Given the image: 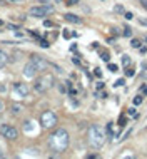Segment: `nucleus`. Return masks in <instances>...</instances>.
<instances>
[{"label":"nucleus","mask_w":147,"mask_h":159,"mask_svg":"<svg viewBox=\"0 0 147 159\" xmlns=\"http://www.w3.org/2000/svg\"><path fill=\"white\" fill-rule=\"evenodd\" d=\"M100 59L102 60H105V62L109 64V59H110V55H109V52H105V50H102L100 52Z\"/></svg>","instance_id":"nucleus-14"},{"label":"nucleus","mask_w":147,"mask_h":159,"mask_svg":"<svg viewBox=\"0 0 147 159\" xmlns=\"http://www.w3.org/2000/svg\"><path fill=\"white\" fill-rule=\"evenodd\" d=\"M124 84H125V80H124V79H117L114 85H116V87H120V85H124Z\"/></svg>","instance_id":"nucleus-20"},{"label":"nucleus","mask_w":147,"mask_h":159,"mask_svg":"<svg viewBox=\"0 0 147 159\" xmlns=\"http://www.w3.org/2000/svg\"><path fill=\"white\" fill-rule=\"evenodd\" d=\"M7 62H9V55H7V52H3L2 49H0V69L5 67Z\"/></svg>","instance_id":"nucleus-11"},{"label":"nucleus","mask_w":147,"mask_h":159,"mask_svg":"<svg viewBox=\"0 0 147 159\" xmlns=\"http://www.w3.org/2000/svg\"><path fill=\"white\" fill-rule=\"evenodd\" d=\"M116 12H124V7H120V5H117V7H116Z\"/></svg>","instance_id":"nucleus-30"},{"label":"nucleus","mask_w":147,"mask_h":159,"mask_svg":"<svg viewBox=\"0 0 147 159\" xmlns=\"http://www.w3.org/2000/svg\"><path fill=\"white\" fill-rule=\"evenodd\" d=\"M52 85H54V75H52V74H45V75L39 77V79L35 80L34 89H35L37 92L44 94V92H47Z\"/></svg>","instance_id":"nucleus-3"},{"label":"nucleus","mask_w":147,"mask_h":159,"mask_svg":"<svg viewBox=\"0 0 147 159\" xmlns=\"http://www.w3.org/2000/svg\"><path fill=\"white\" fill-rule=\"evenodd\" d=\"M142 102V96H137V97H134V105H139Z\"/></svg>","instance_id":"nucleus-19"},{"label":"nucleus","mask_w":147,"mask_h":159,"mask_svg":"<svg viewBox=\"0 0 147 159\" xmlns=\"http://www.w3.org/2000/svg\"><path fill=\"white\" fill-rule=\"evenodd\" d=\"M0 134H2L5 139H10V141H15L19 137V131L10 124H2L0 126Z\"/></svg>","instance_id":"nucleus-6"},{"label":"nucleus","mask_w":147,"mask_h":159,"mask_svg":"<svg viewBox=\"0 0 147 159\" xmlns=\"http://www.w3.org/2000/svg\"><path fill=\"white\" fill-rule=\"evenodd\" d=\"M141 3H142V7H144V9H147V0H141Z\"/></svg>","instance_id":"nucleus-31"},{"label":"nucleus","mask_w":147,"mask_h":159,"mask_svg":"<svg viewBox=\"0 0 147 159\" xmlns=\"http://www.w3.org/2000/svg\"><path fill=\"white\" fill-rule=\"evenodd\" d=\"M129 64H130V57H129V55H122V66L127 67Z\"/></svg>","instance_id":"nucleus-15"},{"label":"nucleus","mask_w":147,"mask_h":159,"mask_svg":"<svg viewBox=\"0 0 147 159\" xmlns=\"http://www.w3.org/2000/svg\"><path fill=\"white\" fill-rule=\"evenodd\" d=\"M125 122H127V119H125L124 116H120L119 117V126H120V127H125Z\"/></svg>","instance_id":"nucleus-17"},{"label":"nucleus","mask_w":147,"mask_h":159,"mask_svg":"<svg viewBox=\"0 0 147 159\" xmlns=\"http://www.w3.org/2000/svg\"><path fill=\"white\" fill-rule=\"evenodd\" d=\"M52 12H54V7L52 5H35L28 10V15H30V17H35V19H44V17H47L48 14H52Z\"/></svg>","instance_id":"nucleus-4"},{"label":"nucleus","mask_w":147,"mask_h":159,"mask_svg":"<svg viewBox=\"0 0 147 159\" xmlns=\"http://www.w3.org/2000/svg\"><path fill=\"white\" fill-rule=\"evenodd\" d=\"M23 131H25V132H32V131H34V122H32V121H27L25 126H23Z\"/></svg>","instance_id":"nucleus-12"},{"label":"nucleus","mask_w":147,"mask_h":159,"mask_svg":"<svg viewBox=\"0 0 147 159\" xmlns=\"http://www.w3.org/2000/svg\"><path fill=\"white\" fill-rule=\"evenodd\" d=\"M64 19L67 20V22H70V24H80V22H82V19L77 17V15H74V14H65Z\"/></svg>","instance_id":"nucleus-10"},{"label":"nucleus","mask_w":147,"mask_h":159,"mask_svg":"<svg viewBox=\"0 0 147 159\" xmlns=\"http://www.w3.org/2000/svg\"><path fill=\"white\" fill-rule=\"evenodd\" d=\"M105 142V132L100 126H90L89 127V144L95 149H100Z\"/></svg>","instance_id":"nucleus-2"},{"label":"nucleus","mask_w":147,"mask_h":159,"mask_svg":"<svg viewBox=\"0 0 147 159\" xmlns=\"http://www.w3.org/2000/svg\"><path fill=\"white\" fill-rule=\"evenodd\" d=\"M75 3H79V0H67V5H75Z\"/></svg>","instance_id":"nucleus-25"},{"label":"nucleus","mask_w":147,"mask_h":159,"mask_svg":"<svg viewBox=\"0 0 147 159\" xmlns=\"http://www.w3.org/2000/svg\"><path fill=\"white\" fill-rule=\"evenodd\" d=\"M144 92H145V94H147V87H144Z\"/></svg>","instance_id":"nucleus-33"},{"label":"nucleus","mask_w":147,"mask_h":159,"mask_svg":"<svg viewBox=\"0 0 147 159\" xmlns=\"http://www.w3.org/2000/svg\"><path fill=\"white\" fill-rule=\"evenodd\" d=\"M12 92H14L15 99H23V97L28 96V85L22 82H15L14 87H12Z\"/></svg>","instance_id":"nucleus-7"},{"label":"nucleus","mask_w":147,"mask_h":159,"mask_svg":"<svg viewBox=\"0 0 147 159\" xmlns=\"http://www.w3.org/2000/svg\"><path fill=\"white\" fill-rule=\"evenodd\" d=\"M130 45H132L134 49H139V47H141V40H137V39H132V40H130Z\"/></svg>","instance_id":"nucleus-16"},{"label":"nucleus","mask_w":147,"mask_h":159,"mask_svg":"<svg viewBox=\"0 0 147 159\" xmlns=\"http://www.w3.org/2000/svg\"><path fill=\"white\" fill-rule=\"evenodd\" d=\"M20 111H23V107L20 104H14V105H12V112H14V114H20Z\"/></svg>","instance_id":"nucleus-13"},{"label":"nucleus","mask_w":147,"mask_h":159,"mask_svg":"<svg viewBox=\"0 0 147 159\" xmlns=\"http://www.w3.org/2000/svg\"><path fill=\"white\" fill-rule=\"evenodd\" d=\"M95 75H97V77H100V75H102V72H100V69H95Z\"/></svg>","instance_id":"nucleus-32"},{"label":"nucleus","mask_w":147,"mask_h":159,"mask_svg":"<svg viewBox=\"0 0 147 159\" xmlns=\"http://www.w3.org/2000/svg\"><path fill=\"white\" fill-rule=\"evenodd\" d=\"M125 74H127V77H132L134 75V69H127V71H125Z\"/></svg>","instance_id":"nucleus-24"},{"label":"nucleus","mask_w":147,"mask_h":159,"mask_svg":"<svg viewBox=\"0 0 147 159\" xmlns=\"http://www.w3.org/2000/svg\"><path fill=\"white\" fill-rule=\"evenodd\" d=\"M69 142H70L69 132L65 131V129H57V131L48 137V148H50V151L60 154L69 148Z\"/></svg>","instance_id":"nucleus-1"},{"label":"nucleus","mask_w":147,"mask_h":159,"mask_svg":"<svg viewBox=\"0 0 147 159\" xmlns=\"http://www.w3.org/2000/svg\"><path fill=\"white\" fill-rule=\"evenodd\" d=\"M40 124H42V127L45 129H50L54 127V126L57 124V116L54 111H45L42 112V116H40Z\"/></svg>","instance_id":"nucleus-5"},{"label":"nucleus","mask_w":147,"mask_h":159,"mask_svg":"<svg viewBox=\"0 0 147 159\" xmlns=\"http://www.w3.org/2000/svg\"><path fill=\"white\" fill-rule=\"evenodd\" d=\"M72 35H74V34H70L69 30H64V37H65V39H70Z\"/></svg>","instance_id":"nucleus-23"},{"label":"nucleus","mask_w":147,"mask_h":159,"mask_svg":"<svg viewBox=\"0 0 147 159\" xmlns=\"http://www.w3.org/2000/svg\"><path fill=\"white\" fill-rule=\"evenodd\" d=\"M132 17H134V15L130 14V12H127V14H125V19H127V20H130V19H132Z\"/></svg>","instance_id":"nucleus-29"},{"label":"nucleus","mask_w":147,"mask_h":159,"mask_svg":"<svg viewBox=\"0 0 147 159\" xmlns=\"http://www.w3.org/2000/svg\"><path fill=\"white\" fill-rule=\"evenodd\" d=\"M129 114H130V116H137V112H136V107L129 109Z\"/></svg>","instance_id":"nucleus-26"},{"label":"nucleus","mask_w":147,"mask_h":159,"mask_svg":"<svg viewBox=\"0 0 147 159\" xmlns=\"http://www.w3.org/2000/svg\"><path fill=\"white\" fill-rule=\"evenodd\" d=\"M37 72H39V71H37V67L32 62L25 64V67H23V75H25V77H35Z\"/></svg>","instance_id":"nucleus-9"},{"label":"nucleus","mask_w":147,"mask_h":159,"mask_svg":"<svg viewBox=\"0 0 147 159\" xmlns=\"http://www.w3.org/2000/svg\"><path fill=\"white\" fill-rule=\"evenodd\" d=\"M137 20H139V24H141V25L147 27V19L145 17H137Z\"/></svg>","instance_id":"nucleus-18"},{"label":"nucleus","mask_w":147,"mask_h":159,"mask_svg":"<svg viewBox=\"0 0 147 159\" xmlns=\"http://www.w3.org/2000/svg\"><path fill=\"white\" fill-rule=\"evenodd\" d=\"M145 42H147V35H145Z\"/></svg>","instance_id":"nucleus-34"},{"label":"nucleus","mask_w":147,"mask_h":159,"mask_svg":"<svg viewBox=\"0 0 147 159\" xmlns=\"http://www.w3.org/2000/svg\"><path fill=\"white\" fill-rule=\"evenodd\" d=\"M124 35H127V37H130V35H132V30H130L129 27H125V28H124Z\"/></svg>","instance_id":"nucleus-22"},{"label":"nucleus","mask_w":147,"mask_h":159,"mask_svg":"<svg viewBox=\"0 0 147 159\" xmlns=\"http://www.w3.org/2000/svg\"><path fill=\"white\" fill-rule=\"evenodd\" d=\"M44 25H45V27H52V25H54V24H52L50 20H45V22H44Z\"/></svg>","instance_id":"nucleus-27"},{"label":"nucleus","mask_w":147,"mask_h":159,"mask_svg":"<svg viewBox=\"0 0 147 159\" xmlns=\"http://www.w3.org/2000/svg\"><path fill=\"white\" fill-rule=\"evenodd\" d=\"M30 62L37 67V71H45V69L48 67V62L44 59L42 55H32L30 57Z\"/></svg>","instance_id":"nucleus-8"},{"label":"nucleus","mask_w":147,"mask_h":159,"mask_svg":"<svg viewBox=\"0 0 147 159\" xmlns=\"http://www.w3.org/2000/svg\"><path fill=\"white\" fill-rule=\"evenodd\" d=\"M117 69H119V67H117L116 64H109V71L110 72H117Z\"/></svg>","instance_id":"nucleus-21"},{"label":"nucleus","mask_w":147,"mask_h":159,"mask_svg":"<svg viewBox=\"0 0 147 159\" xmlns=\"http://www.w3.org/2000/svg\"><path fill=\"white\" fill-rule=\"evenodd\" d=\"M3 109H5V104H3V101H2V99H0V112H2V111H3Z\"/></svg>","instance_id":"nucleus-28"}]
</instances>
